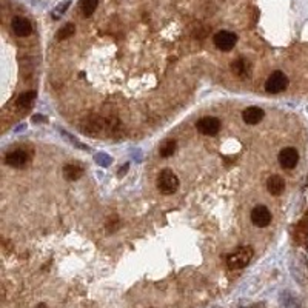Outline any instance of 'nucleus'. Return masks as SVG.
Listing matches in <instances>:
<instances>
[{"label": "nucleus", "instance_id": "1", "mask_svg": "<svg viewBox=\"0 0 308 308\" xmlns=\"http://www.w3.org/2000/svg\"><path fill=\"white\" fill-rule=\"evenodd\" d=\"M253 248L251 246H239L236 248L228 257H227V265L230 270H240L245 268L253 259Z\"/></svg>", "mask_w": 308, "mask_h": 308}, {"label": "nucleus", "instance_id": "2", "mask_svg": "<svg viewBox=\"0 0 308 308\" xmlns=\"http://www.w3.org/2000/svg\"><path fill=\"white\" fill-rule=\"evenodd\" d=\"M157 190L162 194H173L179 188V179L171 170H162L157 176Z\"/></svg>", "mask_w": 308, "mask_h": 308}, {"label": "nucleus", "instance_id": "3", "mask_svg": "<svg viewBox=\"0 0 308 308\" xmlns=\"http://www.w3.org/2000/svg\"><path fill=\"white\" fill-rule=\"evenodd\" d=\"M286 87H288V77L282 71H274L265 82V90L271 94L282 93L283 90H286Z\"/></svg>", "mask_w": 308, "mask_h": 308}, {"label": "nucleus", "instance_id": "4", "mask_svg": "<svg viewBox=\"0 0 308 308\" xmlns=\"http://www.w3.org/2000/svg\"><path fill=\"white\" fill-rule=\"evenodd\" d=\"M213 40H214V45L220 51H231L237 44V36L231 31H219Z\"/></svg>", "mask_w": 308, "mask_h": 308}, {"label": "nucleus", "instance_id": "5", "mask_svg": "<svg viewBox=\"0 0 308 308\" xmlns=\"http://www.w3.org/2000/svg\"><path fill=\"white\" fill-rule=\"evenodd\" d=\"M196 127H197V131L205 136H216L220 130V122L219 119L208 116V117H202L200 120H197Z\"/></svg>", "mask_w": 308, "mask_h": 308}, {"label": "nucleus", "instance_id": "6", "mask_svg": "<svg viewBox=\"0 0 308 308\" xmlns=\"http://www.w3.org/2000/svg\"><path fill=\"white\" fill-rule=\"evenodd\" d=\"M299 162V153L293 147H286L279 153V163L285 170H293Z\"/></svg>", "mask_w": 308, "mask_h": 308}, {"label": "nucleus", "instance_id": "7", "mask_svg": "<svg viewBox=\"0 0 308 308\" xmlns=\"http://www.w3.org/2000/svg\"><path fill=\"white\" fill-rule=\"evenodd\" d=\"M251 222H253V225H256V227H259V228L268 227L270 222H271L270 210L263 207V205H257V207L253 208V211H251Z\"/></svg>", "mask_w": 308, "mask_h": 308}, {"label": "nucleus", "instance_id": "8", "mask_svg": "<svg viewBox=\"0 0 308 308\" xmlns=\"http://www.w3.org/2000/svg\"><path fill=\"white\" fill-rule=\"evenodd\" d=\"M5 162H7V165H10L13 168H24L30 162V156L25 150H14V151H10L7 154Z\"/></svg>", "mask_w": 308, "mask_h": 308}, {"label": "nucleus", "instance_id": "9", "mask_svg": "<svg viewBox=\"0 0 308 308\" xmlns=\"http://www.w3.org/2000/svg\"><path fill=\"white\" fill-rule=\"evenodd\" d=\"M11 27H13L14 34L19 36V37H27V36H30L31 31H33V27H31L30 20L25 19V17H20V16H17V17L13 19Z\"/></svg>", "mask_w": 308, "mask_h": 308}, {"label": "nucleus", "instance_id": "10", "mask_svg": "<svg viewBox=\"0 0 308 308\" xmlns=\"http://www.w3.org/2000/svg\"><path fill=\"white\" fill-rule=\"evenodd\" d=\"M263 116H265V111L259 107H248L242 113V119L246 125H256V123H259L263 119Z\"/></svg>", "mask_w": 308, "mask_h": 308}, {"label": "nucleus", "instance_id": "11", "mask_svg": "<svg viewBox=\"0 0 308 308\" xmlns=\"http://www.w3.org/2000/svg\"><path fill=\"white\" fill-rule=\"evenodd\" d=\"M266 190L273 196H280L285 190V180L279 174H273L266 180Z\"/></svg>", "mask_w": 308, "mask_h": 308}, {"label": "nucleus", "instance_id": "12", "mask_svg": "<svg viewBox=\"0 0 308 308\" xmlns=\"http://www.w3.org/2000/svg\"><path fill=\"white\" fill-rule=\"evenodd\" d=\"M84 167L80 165L79 162H71V163H67L64 167V176L67 180H77L84 176Z\"/></svg>", "mask_w": 308, "mask_h": 308}, {"label": "nucleus", "instance_id": "13", "mask_svg": "<svg viewBox=\"0 0 308 308\" xmlns=\"http://www.w3.org/2000/svg\"><path fill=\"white\" fill-rule=\"evenodd\" d=\"M231 71H233L236 76L242 77V79L248 77V76H250V71H251L250 62L246 60V59H237L236 62H233V64H231Z\"/></svg>", "mask_w": 308, "mask_h": 308}, {"label": "nucleus", "instance_id": "14", "mask_svg": "<svg viewBox=\"0 0 308 308\" xmlns=\"http://www.w3.org/2000/svg\"><path fill=\"white\" fill-rule=\"evenodd\" d=\"M177 150V142L174 139H167L165 142H162V145L159 148V154L162 157H171Z\"/></svg>", "mask_w": 308, "mask_h": 308}, {"label": "nucleus", "instance_id": "15", "mask_svg": "<svg viewBox=\"0 0 308 308\" xmlns=\"http://www.w3.org/2000/svg\"><path fill=\"white\" fill-rule=\"evenodd\" d=\"M97 5H99V0H82L80 10L85 17H91L94 14V11L97 10Z\"/></svg>", "mask_w": 308, "mask_h": 308}, {"label": "nucleus", "instance_id": "16", "mask_svg": "<svg viewBox=\"0 0 308 308\" xmlns=\"http://www.w3.org/2000/svg\"><path fill=\"white\" fill-rule=\"evenodd\" d=\"M36 96H37V94H36L34 91L22 94V96L17 99V107H19V108H30V107L33 105V102H34Z\"/></svg>", "mask_w": 308, "mask_h": 308}, {"label": "nucleus", "instance_id": "17", "mask_svg": "<svg viewBox=\"0 0 308 308\" xmlns=\"http://www.w3.org/2000/svg\"><path fill=\"white\" fill-rule=\"evenodd\" d=\"M74 33H76V27H74V24H67L64 28H60V30L57 31L56 37H57V40H65V39L74 36Z\"/></svg>", "mask_w": 308, "mask_h": 308}, {"label": "nucleus", "instance_id": "18", "mask_svg": "<svg viewBox=\"0 0 308 308\" xmlns=\"http://www.w3.org/2000/svg\"><path fill=\"white\" fill-rule=\"evenodd\" d=\"M70 4H71V2H65L64 5H59V7H57V10L54 11L53 17H54V19H59V14H60V13H64V11L70 7Z\"/></svg>", "mask_w": 308, "mask_h": 308}, {"label": "nucleus", "instance_id": "19", "mask_svg": "<svg viewBox=\"0 0 308 308\" xmlns=\"http://www.w3.org/2000/svg\"><path fill=\"white\" fill-rule=\"evenodd\" d=\"M36 308H47V305H45V303H40V305H37Z\"/></svg>", "mask_w": 308, "mask_h": 308}]
</instances>
